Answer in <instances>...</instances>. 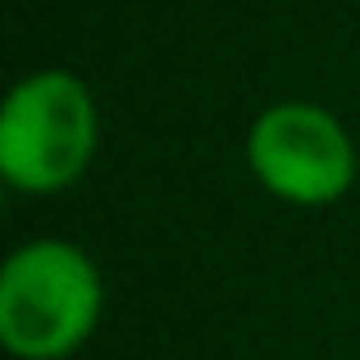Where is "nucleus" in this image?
<instances>
[{
	"label": "nucleus",
	"mask_w": 360,
	"mask_h": 360,
	"mask_svg": "<svg viewBox=\"0 0 360 360\" xmlns=\"http://www.w3.org/2000/svg\"><path fill=\"white\" fill-rule=\"evenodd\" d=\"M105 283L82 246L37 238L0 264V342L18 360H64L101 324Z\"/></svg>",
	"instance_id": "f257e3e1"
},
{
	"label": "nucleus",
	"mask_w": 360,
	"mask_h": 360,
	"mask_svg": "<svg viewBox=\"0 0 360 360\" xmlns=\"http://www.w3.org/2000/svg\"><path fill=\"white\" fill-rule=\"evenodd\" d=\"M101 119L87 82L69 69L18 78L0 110V178L27 196H55L87 174Z\"/></svg>",
	"instance_id": "f03ea898"
},
{
	"label": "nucleus",
	"mask_w": 360,
	"mask_h": 360,
	"mask_svg": "<svg viewBox=\"0 0 360 360\" xmlns=\"http://www.w3.org/2000/svg\"><path fill=\"white\" fill-rule=\"evenodd\" d=\"M246 165L269 196L301 210L333 205L356 183V141L333 110L315 101H278L246 132Z\"/></svg>",
	"instance_id": "7ed1b4c3"
}]
</instances>
